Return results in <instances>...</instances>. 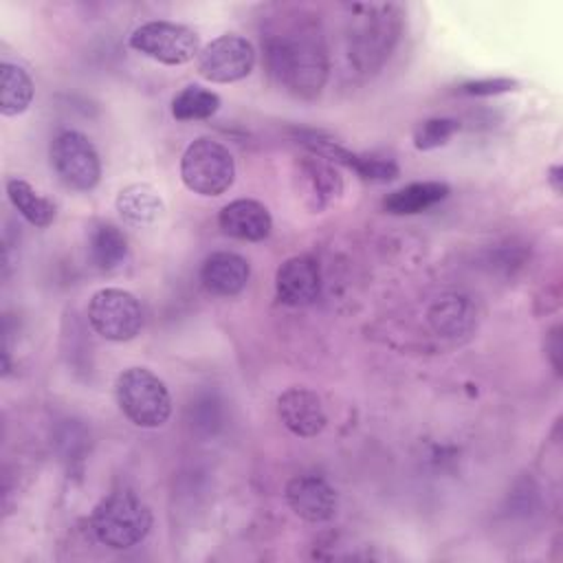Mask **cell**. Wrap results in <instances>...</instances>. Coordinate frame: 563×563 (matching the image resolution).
<instances>
[{"mask_svg":"<svg viewBox=\"0 0 563 563\" xmlns=\"http://www.w3.org/2000/svg\"><path fill=\"white\" fill-rule=\"evenodd\" d=\"M262 48L271 77L288 92L310 99L328 81V46L319 20L306 11H282L264 33Z\"/></svg>","mask_w":563,"mask_h":563,"instance_id":"6da1fadb","label":"cell"},{"mask_svg":"<svg viewBox=\"0 0 563 563\" xmlns=\"http://www.w3.org/2000/svg\"><path fill=\"white\" fill-rule=\"evenodd\" d=\"M347 59L356 73L372 75L391 55L402 31V7L394 2L347 7Z\"/></svg>","mask_w":563,"mask_h":563,"instance_id":"7a4b0ae2","label":"cell"},{"mask_svg":"<svg viewBox=\"0 0 563 563\" xmlns=\"http://www.w3.org/2000/svg\"><path fill=\"white\" fill-rule=\"evenodd\" d=\"M90 528L99 543L110 550H130L139 545L150 528V508L128 488L108 493L90 515Z\"/></svg>","mask_w":563,"mask_h":563,"instance_id":"3957f363","label":"cell"},{"mask_svg":"<svg viewBox=\"0 0 563 563\" xmlns=\"http://www.w3.org/2000/svg\"><path fill=\"white\" fill-rule=\"evenodd\" d=\"M114 396L123 416L143 429L163 427L172 413L165 383L145 367H128L117 376Z\"/></svg>","mask_w":563,"mask_h":563,"instance_id":"277c9868","label":"cell"},{"mask_svg":"<svg viewBox=\"0 0 563 563\" xmlns=\"http://www.w3.org/2000/svg\"><path fill=\"white\" fill-rule=\"evenodd\" d=\"M180 178L194 194L220 196L235 180V161L220 141L200 136L183 152Z\"/></svg>","mask_w":563,"mask_h":563,"instance_id":"5b68a950","label":"cell"},{"mask_svg":"<svg viewBox=\"0 0 563 563\" xmlns=\"http://www.w3.org/2000/svg\"><path fill=\"white\" fill-rule=\"evenodd\" d=\"M130 46L167 66H180L200 55L198 33L185 24L167 20H154L136 26L130 35Z\"/></svg>","mask_w":563,"mask_h":563,"instance_id":"8992f818","label":"cell"},{"mask_svg":"<svg viewBox=\"0 0 563 563\" xmlns=\"http://www.w3.org/2000/svg\"><path fill=\"white\" fill-rule=\"evenodd\" d=\"M88 321L99 336L123 343L141 332L143 310L130 290L101 288L88 301Z\"/></svg>","mask_w":563,"mask_h":563,"instance_id":"52a82bcc","label":"cell"},{"mask_svg":"<svg viewBox=\"0 0 563 563\" xmlns=\"http://www.w3.org/2000/svg\"><path fill=\"white\" fill-rule=\"evenodd\" d=\"M51 163L57 176L77 191H90L99 185L101 161L92 141L77 132L64 130L51 143Z\"/></svg>","mask_w":563,"mask_h":563,"instance_id":"ba28073f","label":"cell"},{"mask_svg":"<svg viewBox=\"0 0 563 563\" xmlns=\"http://www.w3.org/2000/svg\"><path fill=\"white\" fill-rule=\"evenodd\" d=\"M255 66L253 44L235 33L211 40L198 55V75L213 84H231L251 75Z\"/></svg>","mask_w":563,"mask_h":563,"instance_id":"9c48e42d","label":"cell"},{"mask_svg":"<svg viewBox=\"0 0 563 563\" xmlns=\"http://www.w3.org/2000/svg\"><path fill=\"white\" fill-rule=\"evenodd\" d=\"M277 299L286 306H310L321 292V268L310 255L288 257L275 275Z\"/></svg>","mask_w":563,"mask_h":563,"instance_id":"30bf717a","label":"cell"},{"mask_svg":"<svg viewBox=\"0 0 563 563\" xmlns=\"http://www.w3.org/2000/svg\"><path fill=\"white\" fill-rule=\"evenodd\" d=\"M286 501L297 517L310 523H321L336 512V490L319 475H295L286 484Z\"/></svg>","mask_w":563,"mask_h":563,"instance_id":"8fae6325","label":"cell"},{"mask_svg":"<svg viewBox=\"0 0 563 563\" xmlns=\"http://www.w3.org/2000/svg\"><path fill=\"white\" fill-rule=\"evenodd\" d=\"M277 416L299 438H314L323 431L328 416L321 398L306 387H290L277 398Z\"/></svg>","mask_w":563,"mask_h":563,"instance_id":"7c38bea8","label":"cell"},{"mask_svg":"<svg viewBox=\"0 0 563 563\" xmlns=\"http://www.w3.org/2000/svg\"><path fill=\"white\" fill-rule=\"evenodd\" d=\"M218 224L231 238L260 242L271 235L273 218L262 202L251 198H240L222 207L218 216Z\"/></svg>","mask_w":563,"mask_h":563,"instance_id":"4fadbf2b","label":"cell"},{"mask_svg":"<svg viewBox=\"0 0 563 563\" xmlns=\"http://www.w3.org/2000/svg\"><path fill=\"white\" fill-rule=\"evenodd\" d=\"M251 277L249 262L231 251L211 253L200 268L202 286L218 297H233L244 290Z\"/></svg>","mask_w":563,"mask_h":563,"instance_id":"5bb4252c","label":"cell"},{"mask_svg":"<svg viewBox=\"0 0 563 563\" xmlns=\"http://www.w3.org/2000/svg\"><path fill=\"white\" fill-rule=\"evenodd\" d=\"M299 172L306 183V202L312 211L330 207L343 194V178L328 158L310 154L301 161Z\"/></svg>","mask_w":563,"mask_h":563,"instance_id":"9a60e30c","label":"cell"},{"mask_svg":"<svg viewBox=\"0 0 563 563\" xmlns=\"http://www.w3.org/2000/svg\"><path fill=\"white\" fill-rule=\"evenodd\" d=\"M119 216L136 229H145L156 224L165 213V202L161 194L147 183H134L119 191L117 196Z\"/></svg>","mask_w":563,"mask_h":563,"instance_id":"2e32d148","label":"cell"},{"mask_svg":"<svg viewBox=\"0 0 563 563\" xmlns=\"http://www.w3.org/2000/svg\"><path fill=\"white\" fill-rule=\"evenodd\" d=\"M451 194L446 183L440 180H424V183H411L407 187H400L391 191L383 200V209L394 216H411L420 213L440 200H444Z\"/></svg>","mask_w":563,"mask_h":563,"instance_id":"e0dca14e","label":"cell"},{"mask_svg":"<svg viewBox=\"0 0 563 563\" xmlns=\"http://www.w3.org/2000/svg\"><path fill=\"white\" fill-rule=\"evenodd\" d=\"M88 251H90L92 264L106 273L121 268L130 255L128 238L112 222H99L92 227Z\"/></svg>","mask_w":563,"mask_h":563,"instance_id":"ac0fdd59","label":"cell"},{"mask_svg":"<svg viewBox=\"0 0 563 563\" xmlns=\"http://www.w3.org/2000/svg\"><path fill=\"white\" fill-rule=\"evenodd\" d=\"M33 79L18 64L2 62L0 66V112L2 117L22 114L33 101Z\"/></svg>","mask_w":563,"mask_h":563,"instance_id":"d6986e66","label":"cell"},{"mask_svg":"<svg viewBox=\"0 0 563 563\" xmlns=\"http://www.w3.org/2000/svg\"><path fill=\"white\" fill-rule=\"evenodd\" d=\"M7 196L29 224L44 229L55 220V205L46 196L37 194L26 180L11 178L7 183Z\"/></svg>","mask_w":563,"mask_h":563,"instance_id":"ffe728a7","label":"cell"},{"mask_svg":"<svg viewBox=\"0 0 563 563\" xmlns=\"http://www.w3.org/2000/svg\"><path fill=\"white\" fill-rule=\"evenodd\" d=\"M220 110V97L198 84L185 86L172 101V114L176 121H202Z\"/></svg>","mask_w":563,"mask_h":563,"instance_id":"44dd1931","label":"cell"},{"mask_svg":"<svg viewBox=\"0 0 563 563\" xmlns=\"http://www.w3.org/2000/svg\"><path fill=\"white\" fill-rule=\"evenodd\" d=\"M460 130V123L455 119H446V117H435V119H427L422 121L416 132H413V145L416 150H435L444 143H449V139Z\"/></svg>","mask_w":563,"mask_h":563,"instance_id":"7402d4cb","label":"cell"},{"mask_svg":"<svg viewBox=\"0 0 563 563\" xmlns=\"http://www.w3.org/2000/svg\"><path fill=\"white\" fill-rule=\"evenodd\" d=\"M464 308L457 301V297H446L442 301H438L431 310V323L435 325V330L446 332V334H455L462 330V317Z\"/></svg>","mask_w":563,"mask_h":563,"instance_id":"603a6c76","label":"cell"},{"mask_svg":"<svg viewBox=\"0 0 563 563\" xmlns=\"http://www.w3.org/2000/svg\"><path fill=\"white\" fill-rule=\"evenodd\" d=\"M519 84L510 77H493V79H473L460 86L462 95H473V97H490V95H501L515 90Z\"/></svg>","mask_w":563,"mask_h":563,"instance_id":"cb8c5ba5","label":"cell"},{"mask_svg":"<svg viewBox=\"0 0 563 563\" xmlns=\"http://www.w3.org/2000/svg\"><path fill=\"white\" fill-rule=\"evenodd\" d=\"M563 169H561V165H552L550 169H548V183H550V187L556 191V194H561V189H563Z\"/></svg>","mask_w":563,"mask_h":563,"instance_id":"d4e9b609","label":"cell"}]
</instances>
